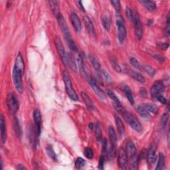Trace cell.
I'll return each mask as SVG.
<instances>
[{
	"label": "cell",
	"mask_w": 170,
	"mask_h": 170,
	"mask_svg": "<svg viewBox=\"0 0 170 170\" xmlns=\"http://www.w3.org/2000/svg\"><path fill=\"white\" fill-rule=\"evenodd\" d=\"M140 3L144 7H146V9L149 11H153L155 9L156 5L154 1L142 0V1H140Z\"/></svg>",
	"instance_id": "obj_27"
},
{
	"label": "cell",
	"mask_w": 170,
	"mask_h": 170,
	"mask_svg": "<svg viewBox=\"0 0 170 170\" xmlns=\"http://www.w3.org/2000/svg\"><path fill=\"white\" fill-rule=\"evenodd\" d=\"M77 63H78V66H79V68L80 69V71L82 72H85V65H84V62H83V59L82 57L80 55H79L77 58Z\"/></svg>",
	"instance_id": "obj_39"
},
{
	"label": "cell",
	"mask_w": 170,
	"mask_h": 170,
	"mask_svg": "<svg viewBox=\"0 0 170 170\" xmlns=\"http://www.w3.org/2000/svg\"><path fill=\"white\" fill-rule=\"evenodd\" d=\"M153 57H154L156 60H158L159 62H163L164 61V57H163L162 56H161L160 55H158V54H154L152 55Z\"/></svg>",
	"instance_id": "obj_52"
},
{
	"label": "cell",
	"mask_w": 170,
	"mask_h": 170,
	"mask_svg": "<svg viewBox=\"0 0 170 170\" xmlns=\"http://www.w3.org/2000/svg\"><path fill=\"white\" fill-rule=\"evenodd\" d=\"M84 154H85V155L86 156V157L88 159H92L94 156L93 151V150L90 148V147H86V148H85Z\"/></svg>",
	"instance_id": "obj_42"
},
{
	"label": "cell",
	"mask_w": 170,
	"mask_h": 170,
	"mask_svg": "<svg viewBox=\"0 0 170 170\" xmlns=\"http://www.w3.org/2000/svg\"><path fill=\"white\" fill-rule=\"evenodd\" d=\"M130 63L131 65H132V66H133L134 68L138 69H140V63H139L138 61V60L136 59V58H135L134 57L130 58Z\"/></svg>",
	"instance_id": "obj_43"
},
{
	"label": "cell",
	"mask_w": 170,
	"mask_h": 170,
	"mask_svg": "<svg viewBox=\"0 0 170 170\" xmlns=\"http://www.w3.org/2000/svg\"><path fill=\"white\" fill-rule=\"evenodd\" d=\"M86 161L82 158H78L75 161V166L77 169H81L85 166Z\"/></svg>",
	"instance_id": "obj_37"
},
{
	"label": "cell",
	"mask_w": 170,
	"mask_h": 170,
	"mask_svg": "<svg viewBox=\"0 0 170 170\" xmlns=\"http://www.w3.org/2000/svg\"><path fill=\"white\" fill-rule=\"evenodd\" d=\"M130 76H132V77H133L135 80H137V81L142 83V84H144V83H145V82H146L145 78L142 76L140 73H139V72H138L132 71H130Z\"/></svg>",
	"instance_id": "obj_28"
},
{
	"label": "cell",
	"mask_w": 170,
	"mask_h": 170,
	"mask_svg": "<svg viewBox=\"0 0 170 170\" xmlns=\"http://www.w3.org/2000/svg\"><path fill=\"white\" fill-rule=\"evenodd\" d=\"M118 27V38L120 43H123L126 37V29L124 23H116Z\"/></svg>",
	"instance_id": "obj_15"
},
{
	"label": "cell",
	"mask_w": 170,
	"mask_h": 170,
	"mask_svg": "<svg viewBox=\"0 0 170 170\" xmlns=\"http://www.w3.org/2000/svg\"><path fill=\"white\" fill-rule=\"evenodd\" d=\"M110 61H111V65H112V67L114 68V70L117 72H121V71H122L121 67L118 64V62L116 61V58H114V57H112L110 58Z\"/></svg>",
	"instance_id": "obj_38"
},
{
	"label": "cell",
	"mask_w": 170,
	"mask_h": 170,
	"mask_svg": "<svg viewBox=\"0 0 170 170\" xmlns=\"http://www.w3.org/2000/svg\"><path fill=\"white\" fill-rule=\"evenodd\" d=\"M71 20L74 29L77 32L79 33L81 31V22H80L79 16L76 13L72 12L71 14Z\"/></svg>",
	"instance_id": "obj_14"
},
{
	"label": "cell",
	"mask_w": 170,
	"mask_h": 170,
	"mask_svg": "<svg viewBox=\"0 0 170 170\" xmlns=\"http://www.w3.org/2000/svg\"><path fill=\"white\" fill-rule=\"evenodd\" d=\"M55 45H56L58 54H59L61 59H62L63 61V62L65 63V65L66 53L65 52V48H64L62 41H61V39L59 37H56L55 39Z\"/></svg>",
	"instance_id": "obj_10"
},
{
	"label": "cell",
	"mask_w": 170,
	"mask_h": 170,
	"mask_svg": "<svg viewBox=\"0 0 170 170\" xmlns=\"http://www.w3.org/2000/svg\"><path fill=\"white\" fill-rule=\"evenodd\" d=\"M116 23H124V19L120 12H116Z\"/></svg>",
	"instance_id": "obj_46"
},
{
	"label": "cell",
	"mask_w": 170,
	"mask_h": 170,
	"mask_svg": "<svg viewBox=\"0 0 170 170\" xmlns=\"http://www.w3.org/2000/svg\"><path fill=\"white\" fill-rule=\"evenodd\" d=\"M102 23L103 27H104V28L106 30L109 31L110 29V26H111L110 19L108 15H103L102 17Z\"/></svg>",
	"instance_id": "obj_29"
},
{
	"label": "cell",
	"mask_w": 170,
	"mask_h": 170,
	"mask_svg": "<svg viewBox=\"0 0 170 170\" xmlns=\"http://www.w3.org/2000/svg\"><path fill=\"white\" fill-rule=\"evenodd\" d=\"M156 159V146L152 144L149 147L148 151L147 153V161L150 165H152L155 162Z\"/></svg>",
	"instance_id": "obj_11"
},
{
	"label": "cell",
	"mask_w": 170,
	"mask_h": 170,
	"mask_svg": "<svg viewBox=\"0 0 170 170\" xmlns=\"http://www.w3.org/2000/svg\"><path fill=\"white\" fill-rule=\"evenodd\" d=\"M132 22L135 26V33L136 37H137L138 39L140 40L142 36H143V28H142V25L141 23L140 17H139L137 13H134Z\"/></svg>",
	"instance_id": "obj_7"
},
{
	"label": "cell",
	"mask_w": 170,
	"mask_h": 170,
	"mask_svg": "<svg viewBox=\"0 0 170 170\" xmlns=\"http://www.w3.org/2000/svg\"><path fill=\"white\" fill-rule=\"evenodd\" d=\"M49 4L50 5V7H51V9L52 11L53 15L56 17V18H58L61 14L60 13V9L59 7H58V2L57 1H49Z\"/></svg>",
	"instance_id": "obj_22"
},
{
	"label": "cell",
	"mask_w": 170,
	"mask_h": 170,
	"mask_svg": "<svg viewBox=\"0 0 170 170\" xmlns=\"http://www.w3.org/2000/svg\"><path fill=\"white\" fill-rule=\"evenodd\" d=\"M83 20H84L86 28L88 30L89 33H90V34L93 35H95V29H94L93 23L90 20V19L87 16H85L84 18H83Z\"/></svg>",
	"instance_id": "obj_20"
},
{
	"label": "cell",
	"mask_w": 170,
	"mask_h": 170,
	"mask_svg": "<svg viewBox=\"0 0 170 170\" xmlns=\"http://www.w3.org/2000/svg\"><path fill=\"white\" fill-rule=\"evenodd\" d=\"M170 20H169V15H168V17H167V23H166V29H165V33L167 35H169L170 33Z\"/></svg>",
	"instance_id": "obj_48"
},
{
	"label": "cell",
	"mask_w": 170,
	"mask_h": 170,
	"mask_svg": "<svg viewBox=\"0 0 170 170\" xmlns=\"http://www.w3.org/2000/svg\"><path fill=\"white\" fill-rule=\"evenodd\" d=\"M136 110L137 111V112L140 114L142 118H143L144 119L146 120H149L150 118V114L147 112V110L142 106H137L136 107Z\"/></svg>",
	"instance_id": "obj_24"
},
{
	"label": "cell",
	"mask_w": 170,
	"mask_h": 170,
	"mask_svg": "<svg viewBox=\"0 0 170 170\" xmlns=\"http://www.w3.org/2000/svg\"><path fill=\"white\" fill-rule=\"evenodd\" d=\"M65 65H68L69 67L70 68L72 71L77 72V66L76 63H75L74 58L71 53H66V55Z\"/></svg>",
	"instance_id": "obj_17"
},
{
	"label": "cell",
	"mask_w": 170,
	"mask_h": 170,
	"mask_svg": "<svg viewBox=\"0 0 170 170\" xmlns=\"http://www.w3.org/2000/svg\"><path fill=\"white\" fill-rule=\"evenodd\" d=\"M46 152L47 155H48L50 158H52L53 160H56L57 159V156L56 154H55V153L54 152L53 149V147L51 146H47L46 147Z\"/></svg>",
	"instance_id": "obj_35"
},
{
	"label": "cell",
	"mask_w": 170,
	"mask_h": 170,
	"mask_svg": "<svg viewBox=\"0 0 170 170\" xmlns=\"http://www.w3.org/2000/svg\"><path fill=\"white\" fill-rule=\"evenodd\" d=\"M33 118L36 128V134L37 136H40L41 130V124H42V120H41V114L40 110L39 109H35L33 112Z\"/></svg>",
	"instance_id": "obj_9"
},
{
	"label": "cell",
	"mask_w": 170,
	"mask_h": 170,
	"mask_svg": "<svg viewBox=\"0 0 170 170\" xmlns=\"http://www.w3.org/2000/svg\"><path fill=\"white\" fill-rule=\"evenodd\" d=\"M89 59H90V61L91 62L92 65H93L94 70H95L97 72V73H98V76L101 77V74H100L101 67H100V64L98 59H97L95 57L93 56V55H89Z\"/></svg>",
	"instance_id": "obj_19"
},
{
	"label": "cell",
	"mask_w": 170,
	"mask_h": 170,
	"mask_svg": "<svg viewBox=\"0 0 170 170\" xmlns=\"http://www.w3.org/2000/svg\"><path fill=\"white\" fill-rule=\"evenodd\" d=\"M140 94H141L142 96H146V94H147L146 89L144 88H142L140 89Z\"/></svg>",
	"instance_id": "obj_55"
},
{
	"label": "cell",
	"mask_w": 170,
	"mask_h": 170,
	"mask_svg": "<svg viewBox=\"0 0 170 170\" xmlns=\"http://www.w3.org/2000/svg\"><path fill=\"white\" fill-rule=\"evenodd\" d=\"M101 73L103 75V77H104V79L107 80V82H112V78H111L110 75L108 74V72L107 71H106L104 69H102L101 71Z\"/></svg>",
	"instance_id": "obj_45"
},
{
	"label": "cell",
	"mask_w": 170,
	"mask_h": 170,
	"mask_svg": "<svg viewBox=\"0 0 170 170\" xmlns=\"http://www.w3.org/2000/svg\"><path fill=\"white\" fill-rule=\"evenodd\" d=\"M81 97L82 100H84V102L85 103V104L86 105V107H87L89 109H93L94 108V105H93V103L92 102L91 99L90 98V97L88 96V95L85 92H82L81 93Z\"/></svg>",
	"instance_id": "obj_26"
},
{
	"label": "cell",
	"mask_w": 170,
	"mask_h": 170,
	"mask_svg": "<svg viewBox=\"0 0 170 170\" xmlns=\"http://www.w3.org/2000/svg\"><path fill=\"white\" fill-rule=\"evenodd\" d=\"M0 130H1V138L2 144H5L7 139V131H6V124L5 120L3 115L0 118Z\"/></svg>",
	"instance_id": "obj_16"
},
{
	"label": "cell",
	"mask_w": 170,
	"mask_h": 170,
	"mask_svg": "<svg viewBox=\"0 0 170 170\" xmlns=\"http://www.w3.org/2000/svg\"><path fill=\"white\" fill-rule=\"evenodd\" d=\"M122 90H123L125 96L127 98V99L129 100V102L131 104H133L134 103V96L132 94V92L131 89L128 86H123L122 87Z\"/></svg>",
	"instance_id": "obj_25"
},
{
	"label": "cell",
	"mask_w": 170,
	"mask_h": 170,
	"mask_svg": "<svg viewBox=\"0 0 170 170\" xmlns=\"http://www.w3.org/2000/svg\"><path fill=\"white\" fill-rule=\"evenodd\" d=\"M128 157L126 149L124 147H121L119 150L118 155V163L119 168L122 169H126L128 165Z\"/></svg>",
	"instance_id": "obj_8"
},
{
	"label": "cell",
	"mask_w": 170,
	"mask_h": 170,
	"mask_svg": "<svg viewBox=\"0 0 170 170\" xmlns=\"http://www.w3.org/2000/svg\"><path fill=\"white\" fill-rule=\"evenodd\" d=\"M95 136L97 140H101L102 139V128L99 123L96 124L95 127Z\"/></svg>",
	"instance_id": "obj_36"
},
{
	"label": "cell",
	"mask_w": 170,
	"mask_h": 170,
	"mask_svg": "<svg viewBox=\"0 0 170 170\" xmlns=\"http://www.w3.org/2000/svg\"><path fill=\"white\" fill-rule=\"evenodd\" d=\"M144 108L147 110V112H150L153 114H158V108L152 103H146L144 105Z\"/></svg>",
	"instance_id": "obj_30"
},
{
	"label": "cell",
	"mask_w": 170,
	"mask_h": 170,
	"mask_svg": "<svg viewBox=\"0 0 170 170\" xmlns=\"http://www.w3.org/2000/svg\"><path fill=\"white\" fill-rule=\"evenodd\" d=\"M164 84L162 81L161 80H158L155 81L151 87V90H150V93H151V96L152 98H156L158 96L161 95V94L163 92L164 90Z\"/></svg>",
	"instance_id": "obj_6"
},
{
	"label": "cell",
	"mask_w": 170,
	"mask_h": 170,
	"mask_svg": "<svg viewBox=\"0 0 170 170\" xmlns=\"http://www.w3.org/2000/svg\"><path fill=\"white\" fill-rule=\"evenodd\" d=\"M155 99L158 100L159 102L161 103V104H166V103H167V99L165 98V97H163V96H162V94H161V95L158 96Z\"/></svg>",
	"instance_id": "obj_50"
},
{
	"label": "cell",
	"mask_w": 170,
	"mask_h": 170,
	"mask_svg": "<svg viewBox=\"0 0 170 170\" xmlns=\"http://www.w3.org/2000/svg\"><path fill=\"white\" fill-rule=\"evenodd\" d=\"M164 164H165V158H164V155L162 153H160V155H159L158 162L155 168V170L162 169L164 167Z\"/></svg>",
	"instance_id": "obj_32"
},
{
	"label": "cell",
	"mask_w": 170,
	"mask_h": 170,
	"mask_svg": "<svg viewBox=\"0 0 170 170\" xmlns=\"http://www.w3.org/2000/svg\"><path fill=\"white\" fill-rule=\"evenodd\" d=\"M168 114L166 113L164 114L163 115L161 116L160 122V129L163 130L165 128L167 122H168Z\"/></svg>",
	"instance_id": "obj_34"
},
{
	"label": "cell",
	"mask_w": 170,
	"mask_h": 170,
	"mask_svg": "<svg viewBox=\"0 0 170 170\" xmlns=\"http://www.w3.org/2000/svg\"><path fill=\"white\" fill-rule=\"evenodd\" d=\"M77 4L78 5V7H79L80 10H82V12H85V7H84V6H83V5L82 4V1H77Z\"/></svg>",
	"instance_id": "obj_53"
},
{
	"label": "cell",
	"mask_w": 170,
	"mask_h": 170,
	"mask_svg": "<svg viewBox=\"0 0 170 170\" xmlns=\"http://www.w3.org/2000/svg\"><path fill=\"white\" fill-rule=\"evenodd\" d=\"M6 104L8 110L10 114H15L19 109V102L14 94H8L6 100Z\"/></svg>",
	"instance_id": "obj_4"
},
{
	"label": "cell",
	"mask_w": 170,
	"mask_h": 170,
	"mask_svg": "<svg viewBox=\"0 0 170 170\" xmlns=\"http://www.w3.org/2000/svg\"><path fill=\"white\" fill-rule=\"evenodd\" d=\"M108 136H109L110 141L112 146H116L117 143V136L115 130L112 126L108 127Z\"/></svg>",
	"instance_id": "obj_23"
},
{
	"label": "cell",
	"mask_w": 170,
	"mask_h": 170,
	"mask_svg": "<svg viewBox=\"0 0 170 170\" xmlns=\"http://www.w3.org/2000/svg\"><path fill=\"white\" fill-rule=\"evenodd\" d=\"M144 71L151 77H154L156 73V71L155 69L153 67H152L151 66H149V65H146L144 66Z\"/></svg>",
	"instance_id": "obj_40"
},
{
	"label": "cell",
	"mask_w": 170,
	"mask_h": 170,
	"mask_svg": "<svg viewBox=\"0 0 170 170\" xmlns=\"http://www.w3.org/2000/svg\"><path fill=\"white\" fill-rule=\"evenodd\" d=\"M126 151L127 153L128 158L132 159L136 155V147L134 144L132 142H129L127 143Z\"/></svg>",
	"instance_id": "obj_18"
},
{
	"label": "cell",
	"mask_w": 170,
	"mask_h": 170,
	"mask_svg": "<svg viewBox=\"0 0 170 170\" xmlns=\"http://www.w3.org/2000/svg\"><path fill=\"white\" fill-rule=\"evenodd\" d=\"M107 140L104 139L103 140V144H102V150L103 152H106L107 151Z\"/></svg>",
	"instance_id": "obj_54"
},
{
	"label": "cell",
	"mask_w": 170,
	"mask_h": 170,
	"mask_svg": "<svg viewBox=\"0 0 170 170\" xmlns=\"http://www.w3.org/2000/svg\"><path fill=\"white\" fill-rule=\"evenodd\" d=\"M13 69L21 72L22 74L24 73L25 63L23 59V57H22V55L20 53H19L18 55V56L16 57L15 61V66Z\"/></svg>",
	"instance_id": "obj_13"
},
{
	"label": "cell",
	"mask_w": 170,
	"mask_h": 170,
	"mask_svg": "<svg viewBox=\"0 0 170 170\" xmlns=\"http://www.w3.org/2000/svg\"><path fill=\"white\" fill-rule=\"evenodd\" d=\"M90 85L92 88H93V90L94 91V93H95L100 98L104 99L106 98V94L104 93V91H103L102 89L99 87L98 85L96 84L95 79H93V78H91L90 79Z\"/></svg>",
	"instance_id": "obj_12"
},
{
	"label": "cell",
	"mask_w": 170,
	"mask_h": 170,
	"mask_svg": "<svg viewBox=\"0 0 170 170\" xmlns=\"http://www.w3.org/2000/svg\"><path fill=\"white\" fill-rule=\"evenodd\" d=\"M14 128L17 134L18 135V136H20L21 135V130L20 125H19V121L17 118H15L14 119Z\"/></svg>",
	"instance_id": "obj_41"
},
{
	"label": "cell",
	"mask_w": 170,
	"mask_h": 170,
	"mask_svg": "<svg viewBox=\"0 0 170 170\" xmlns=\"http://www.w3.org/2000/svg\"><path fill=\"white\" fill-rule=\"evenodd\" d=\"M89 128H90V129H93V123H90V124H89Z\"/></svg>",
	"instance_id": "obj_57"
},
{
	"label": "cell",
	"mask_w": 170,
	"mask_h": 170,
	"mask_svg": "<svg viewBox=\"0 0 170 170\" xmlns=\"http://www.w3.org/2000/svg\"><path fill=\"white\" fill-rule=\"evenodd\" d=\"M126 15H127L128 18L132 21V19L134 18V12L131 9L130 7H127L126 10Z\"/></svg>",
	"instance_id": "obj_47"
},
{
	"label": "cell",
	"mask_w": 170,
	"mask_h": 170,
	"mask_svg": "<svg viewBox=\"0 0 170 170\" xmlns=\"http://www.w3.org/2000/svg\"><path fill=\"white\" fill-rule=\"evenodd\" d=\"M107 156L109 161H113L116 157V146L111 145L109 150H107Z\"/></svg>",
	"instance_id": "obj_31"
},
{
	"label": "cell",
	"mask_w": 170,
	"mask_h": 170,
	"mask_svg": "<svg viewBox=\"0 0 170 170\" xmlns=\"http://www.w3.org/2000/svg\"><path fill=\"white\" fill-rule=\"evenodd\" d=\"M110 3L113 5V7L115 8L116 12H120V1H117V0H113V1H110Z\"/></svg>",
	"instance_id": "obj_44"
},
{
	"label": "cell",
	"mask_w": 170,
	"mask_h": 170,
	"mask_svg": "<svg viewBox=\"0 0 170 170\" xmlns=\"http://www.w3.org/2000/svg\"><path fill=\"white\" fill-rule=\"evenodd\" d=\"M158 46L160 49L165 51V50L168 49V48L169 47V45L167 43H160L158 44Z\"/></svg>",
	"instance_id": "obj_49"
},
{
	"label": "cell",
	"mask_w": 170,
	"mask_h": 170,
	"mask_svg": "<svg viewBox=\"0 0 170 170\" xmlns=\"http://www.w3.org/2000/svg\"><path fill=\"white\" fill-rule=\"evenodd\" d=\"M114 119H115V122H116V125L117 127V130H118V132L119 133L120 136V137H122L125 133L124 125L123 124V122H122L121 119L119 117L115 116H114Z\"/></svg>",
	"instance_id": "obj_21"
},
{
	"label": "cell",
	"mask_w": 170,
	"mask_h": 170,
	"mask_svg": "<svg viewBox=\"0 0 170 170\" xmlns=\"http://www.w3.org/2000/svg\"><path fill=\"white\" fill-rule=\"evenodd\" d=\"M107 94H108V95L109 96L110 98L113 100L114 104H121L120 102V100L118 99V97H117V96L116 95V94H114V93L113 91L110 90H107Z\"/></svg>",
	"instance_id": "obj_33"
},
{
	"label": "cell",
	"mask_w": 170,
	"mask_h": 170,
	"mask_svg": "<svg viewBox=\"0 0 170 170\" xmlns=\"http://www.w3.org/2000/svg\"><path fill=\"white\" fill-rule=\"evenodd\" d=\"M58 23L61 27V29L62 31L64 36H65V39L66 43L68 44V46L70 47L71 50H72L73 52H77L78 51V48L77 45L74 42L73 39H72L71 34L70 33V31L69 29V27L65 19H64L62 15H61L58 18H57Z\"/></svg>",
	"instance_id": "obj_1"
},
{
	"label": "cell",
	"mask_w": 170,
	"mask_h": 170,
	"mask_svg": "<svg viewBox=\"0 0 170 170\" xmlns=\"http://www.w3.org/2000/svg\"><path fill=\"white\" fill-rule=\"evenodd\" d=\"M121 114L122 116H123L125 121H126L134 130H136V132H141L143 130V128H142L140 122H139L138 120L132 114H131L126 110H124L123 112H122Z\"/></svg>",
	"instance_id": "obj_2"
},
{
	"label": "cell",
	"mask_w": 170,
	"mask_h": 170,
	"mask_svg": "<svg viewBox=\"0 0 170 170\" xmlns=\"http://www.w3.org/2000/svg\"><path fill=\"white\" fill-rule=\"evenodd\" d=\"M63 81L65 82L66 91V93H67L69 96L70 97L72 100H74V101H77V100H79V96H78L77 93L74 90V88H72L71 77L69 76L67 71H63Z\"/></svg>",
	"instance_id": "obj_3"
},
{
	"label": "cell",
	"mask_w": 170,
	"mask_h": 170,
	"mask_svg": "<svg viewBox=\"0 0 170 170\" xmlns=\"http://www.w3.org/2000/svg\"><path fill=\"white\" fill-rule=\"evenodd\" d=\"M18 169H26V168H25L24 166H23V165H21V164H19V165H18Z\"/></svg>",
	"instance_id": "obj_56"
},
{
	"label": "cell",
	"mask_w": 170,
	"mask_h": 170,
	"mask_svg": "<svg viewBox=\"0 0 170 170\" xmlns=\"http://www.w3.org/2000/svg\"><path fill=\"white\" fill-rule=\"evenodd\" d=\"M22 75L23 74L18 71L13 69V82H14L15 87L19 93H23V84L22 80Z\"/></svg>",
	"instance_id": "obj_5"
},
{
	"label": "cell",
	"mask_w": 170,
	"mask_h": 170,
	"mask_svg": "<svg viewBox=\"0 0 170 170\" xmlns=\"http://www.w3.org/2000/svg\"><path fill=\"white\" fill-rule=\"evenodd\" d=\"M105 161V158L103 155L100 156V160H99V168L100 169H103V166H104V163Z\"/></svg>",
	"instance_id": "obj_51"
}]
</instances>
